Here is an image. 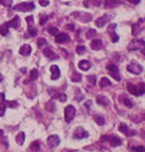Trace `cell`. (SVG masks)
Listing matches in <instances>:
<instances>
[{"mask_svg":"<svg viewBox=\"0 0 145 152\" xmlns=\"http://www.w3.org/2000/svg\"><path fill=\"white\" fill-rule=\"evenodd\" d=\"M110 17H111L110 15H104V16H102L101 18H98V20L96 21V25L98 26V28L104 27V26H105V24H106V23H108L109 21L111 20Z\"/></svg>","mask_w":145,"mask_h":152,"instance_id":"12","label":"cell"},{"mask_svg":"<svg viewBox=\"0 0 145 152\" xmlns=\"http://www.w3.org/2000/svg\"><path fill=\"white\" fill-rule=\"evenodd\" d=\"M116 26H117V25H116V24H111V25H109V26H108V29H107V31H108L109 34H111L112 32L115 31Z\"/></svg>","mask_w":145,"mask_h":152,"instance_id":"42","label":"cell"},{"mask_svg":"<svg viewBox=\"0 0 145 152\" xmlns=\"http://www.w3.org/2000/svg\"><path fill=\"white\" fill-rule=\"evenodd\" d=\"M96 34V30H94V29H89L88 31H87V33H86V37H87V38H92V37H93Z\"/></svg>","mask_w":145,"mask_h":152,"instance_id":"37","label":"cell"},{"mask_svg":"<svg viewBox=\"0 0 145 152\" xmlns=\"http://www.w3.org/2000/svg\"><path fill=\"white\" fill-rule=\"evenodd\" d=\"M142 54H143V56L145 57V49H143V50H142Z\"/></svg>","mask_w":145,"mask_h":152,"instance_id":"53","label":"cell"},{"mask_svg":"<svg viewBox=\"0 0 145 152\" xmlns=\"http://www.w3.org/2000/svg\"><path fill=\"white\" fill-rule=\"evenodd\" d=\"M93 119L98 125H104L105 124V118L101 115H94L93 116Z\"/></svg>","mask_w":145,"mask_h":152,"instance_id":"27","label":"cell"},{"mask_svg":"<svg viewBox=\"0 0 145 152\" xmlns=\"http://www.w3.org/2000/svg\"><path fill=\"white\" fill-rule=\"evenodd\" d=\"M90 1L94 6H100L101 5V0H90Z\"/></svg>","mask_w":145,"mask_h":152,"instance_id":"48","label":"cell"},{"mask_svg":"<svg viewBox=\"0 0 145 152\" xmlns=\"http://www.w3.org/2000/svg\"><path fill=\"white\" fill-rule=\"evenodd\" d=\"M78 66H79V68L81 69V71H86L91 67V63L88 61V60H81V61L79 62Z\"/></svg>","mask_w":145,"mask_h":152,"instance_id":"19","label":"cell"},{"mask_svg":"<svg viewBox=\"0 0 145 152\" xmlns=\"http://www.w3.org/2000/svg\"><path fill=\"white\" fill-rule=\"evenodd\" d=\"M46 110L49 111V112H54L55 111V103L53 101H50L46 103Z\"/></svg>","mask_w":145,"mask_h":152,"instance_id":"28","label":"cell"},{"mask_svg":"<svg viewBox=\"0 0 145 152\" xmlns=\"http://www.w3.org/2000/svg\"><path fill=\"white\" fill-rule=\"evenodd\" d=\"M109 86H111V82L110 80H109L108 78H102L101 79V82H100V87L101 88H106V87H109Z\"/></svg>","mask_w":145,"mask_h":152,"instance_id":"22","label":"cell"},{"mask_svg":"<svg viewBox=\"0 0 145 152\" xmlns=\"http://www.w3.org/2000/svg\"><path fill=\"white\" fill-rule=\"evenodd\" d=\"M145 49V42L143 39H133L128 46L129 51H137V50H143Z\"/></svg>","mask_w":145,"mask_h":152,"instance_id":"3","label":"cell"},{"mask_svg":"<svg viewBox=\"0 0 145 152\" xmlns=\"http://www.w3.org/2000/svg\"><path fill=\"white\" fill-rule=\"evenodd\" d=\"M28 32H29L30 36H32V37H34L35 35L37 34V30L35 29V28L32 27V26H29V28H28Z\"/></svg>","mask_w":145,"mask_h":152,"instance_id":"36","label":"cell"},{"mask_svg":"<svg viewBox=\"0 0 145 152\" xmlns=\"http://www.w3.org/2000/svg\"><path fill=\"white\" fill-rule=\"evenodd\" d=\"M43 53H44L45 56L49 59H53V60H54V59L58 58V55H57L56 53H54L51 49H45L44 51H43Z\"/></svg>","mask_w":145,"mask_h":152,"instance_id":"20","label":"cell"},{"mask_svg":"<svg viewBox=\"0 0 145 152\" xmlns=\"http://www.w3.org/2000/svg\"><path fill=\"white\" fill-rule=\"evenodd\" d=\"M46 45H47V40H46L44 37H39V38L37 39V46H38L39 48L44 47Z\"/></svg>","mask_w":145,"mask_h":152,"instance_id":"32","label":"cell"},{"mask_svg":"<svg viewBox=\"0 0 145 152\" xmlns=\"http://www.w3.org/2000/svg\"><path fill=\"white\" fill-rule=\"evenodd\" d=\"M12 3V0H0V4H2L3 6H6V8H10Z\"/></svg>","mask_w":145,"mask_h":152,"instance_id":"38","label":"cell"},{"mask_svg":"<svg viewBox=\"0 0 145 152\" xmlns=\"http://www.w3.org/2000/svg\"><path fill=\"white\" fill-rule=\"evenodd\" d=\"M48 32H49L50 34H52V35H56L59 31H58V28L53 27V26H50V27L48 28Z\"/></svg>","mask_w":145,"mask_h":152,"instance_id":"33","label":"cell"},{"mask_svg":"<svg viewBox=\"0 0 145 152\" xmlns=\"http://www.w3.org/2000/svg\"><path fill=\"white\" fill-rule=\"evenodd\" d=\"M122 103L126 105V107H128V108H133V103L129 99V98H126V97H123V99H122Z\"/></svg>","mask_w":145,"mask_h":152,"instance_id":"35","label":"cell"},{"mask_svg":"<svg viewBox=\"0 0 145 152\" xmlns=\"http://www.w3.org/2000/svg\"><path fill=\"white\" fill-rule=\"evenodd\" d=\"M126 89L131 94L135 96H141L145 93V84L140 82L139 84H133L129 82L126 84Z\"/></svg>","mask_w":145,"mask_h":152,"instance_id":"1","label":"cell"},{"mask_svg":"<svg viewBox=\"0 0 145 152\" xmlns=\"http://www.w3.org/2000/svg\"><path fill=\"white\" fill-rule=\"evenodd\" d=\"M5 101V95L3 92H0V105L3 103Z\"/></svg>","mask_w":145,"mask_h":152,"instance_id":"49","label":"cell"},{"mask_svg":"<svg viewBox=\"0 0 145 152\" xmlns=\"http://www.w3.org/2000/svg\"><path fill=\"white\" fill-rule=\"evenodd\" d=\"M30 150L33 152H38L39 149H41V146H39V143L38 141H34V142H32L29 146Z\"/></svg>","mask_w":145,"mask_h":152,"instance_id":"25","label":"cell"},{"mask_svg":"<svg viewBox=\"0 0 145 152\" xmlns=\"http://www.w3.org/2000/svg\"><path fill=\"white\" fill-rule=\"evenodd\" d=\"M2 135H3V130H2V129H0V137H1Z\"/></svg>","mask_w":145,"mask_h":152,"instance_id":"54","label":"cell"},{"mask_svg":"<svg viewBox=\"0 0 145 152\" xmlns=\"http://www.w3.org/2000/svg\"><path fill=\"white\" fill-rule=\"evenodd\" d=\"M35 8V4L33 2H21L14 6V10L19 12H31Z\"/></svg>","mask_w":145,"mask_h":152,"instance_id":"4","label":"cell"},{"mask_svg":"<svg viewBox=\"0 0 145 152\" xmlns=\"http://www.w3.org/2000/svg\"><path fill=\"white\" fill-rule=\"evenodd\" d=\"M76 116V109H75L74 105H69L65 107L64 109V119H65V122L69 123Z\"/></svg>","mask_w":145,"mask_h":152,"instance_id":"5","label":"cell"},{"mask_svg":"<svg viewBox=\"0 0 145 152\" xmlns=\"http://www.w3.org/2000/svg\"><path fill=\"white\" fill-rule=\"evenodd\" d=\"M48 16L47 15H43L42 17H41V19H39V24L41 25H44V24H46V22L48 21Z\"/></svg>","mask_w":145,"mask_h":152,"instance_id":"43","label":"cell"},{"mask_svg":"<svg viewBox=\"0 0 145 152\" xmlns=\"http://www.w3.org/2000/svg\"><path fill=\"white\" fill-rule=\"evenodd\" d=\"M67 29L71 30V31H74V30H75V25L74 24H67Z\"/></svg>","mask_w":145,"mask_h":152,"instance_id":"50","label":"cell"},{"mask_svg":"<svg viewBox=\"0 0 145 152\" xmlns=\"http://www.w3.org/2000/svg\"><path fill=\"white\" fill-rule=\"evenodd\" d=\"M2 80H3V77H2V75H1V74H0V82H1V81H2Z\"/></svg>","mask_w":145,"mask_h":152,"instance_id":"52","label":"cell"},{"mask_svg":"<svg viewBox=\"0 0 145 152\" xmlns=\"http://www.w3.org/2000/svg\"><path fill=\"white\" fill-rule=\"evenodd\" d=\"M24 141H25V134L23 131L18 134V136L16 137V142L18 143L19 145H23L24 144Z\"/></svg>","mask_w":145,"mask_h":152,"instance_id":"24","label":"cell"},{"mask_svg":"<svg viewBox=\"0 0 145 152\" xmlns=\"http://www.w3.org/2000/svg\"><path fill=\"white\" fill-rule=\"evenodd\" d=\"M81 79H82L81 74H79V73H77V71H74L71 76V80L73 82H80L81 81Z\"/></svg>","mask_w":145,"mask_h":152,"instance_id":"26","label":"cell"},{"mask_svg":"<svg viewBox=\"0 0 145 152\" xmlns=\"http://www.w3.org/2000/svg\"><path fill=\"white\" fill-rule=\"evenodd\" d=\"M75 98H76L77 101H81L84 98V95L80 92V89H77V94H76V96H75Z\"/></svg>","mask_w":145,"mask_h":152,"instance_id":"39","label":"cell"},{"mask_svg":"<svg viewBox=\"0 0 145 152\" xmlns=\"http://www.w3.org/2000/svg\"><path fill=\"white\" fill-rule=\"evenodd\" d=\"M106 68H107V71H108L109 74H110V76L112 77L114 80H116V81H120L121 77H120V75H119L118 67L116 66L115 64H108Z\"/></svg>","mask_w":145,"mask_h":152,"instance_id":"8","label":"cell"},{"mask_svg":"<svg viewBox=\"0 0 145 152\" xmlns=\"http://www.w3.org/2000/svg\"><path fill=\"white\" fill-rule=\"evenodd\" d=\"M49 1H48V0H41V1H39V4L42 5V6H48V5H49Z\"/></svg>","mask_w":145,"mask_h":152,"instance_id":"47","label":"cell"},{"mask_svg":"<svg viewBox=\"0 0 145 152\" xmlns=\"http://www.w3.org/2000/svg\"><path fill=\"white\" fill-rule=\"evenodd\" d=\"M117 4H118L117 0H106L105 3H104V6H105V8H114Z\"/></svg>","mask_w":145,"mask_h":152,"instance_id":"23","label":"cell"},{"mask_svg":"<svg viewBox=\"0 0 145 152\" xmlns=\"http://www.w3.org/2000/svg\"><path fill=\"white\" fill-rule=\"evenodd\" d=\"M20 24V18L18 16L12 18L10 21H8V23H5V25L8 26V28H18Z\"/></svg>","mask_w":145,"mask_h":152,"instance_id":"16","label":"cell"},{"mask_svg":"<svg viewBox=\"0 0 145 152\" xmlns=\"http://www.w3.org/2000/svg\"><path fill=\"white\" fill-rule=\"evenodd\" d=\"M0 34L2 36H5V35L8 34V27L5 24L0 25Z\"/></svg>","mask_w":145,"mask_h":152,"instance_id":"29","label":"cell"},{"mask_svg":"<svg viewBox=\"0 0 145 152\" xmlns=\"http://www.w3.org/2000/svg\"><path fill=\"white\" fill-rule=\"evenodd\" d=\"M26 22L29 26H32V23H33V17L32 16H29V17L26 18Z\"/></svg>","mask_w":145,"mask_h":152,"instance_id":"45","label":"cell"},{"mask_svg":"<svg viewBox=\"0 0 145 152\" xmlns=\"http://www.w3.org/2000/svg\"><path fill=\"white\" fill-rule=\"evenodd\" d=\"M52 95V97L53 98H57V99H59V101H61V103H64V101H67V94H64V93H50Z\"/></svg>","mask_w":145,"mask_h":152,"instance_id":"21","label":"cell"},{"mask_svg":"<svg viewBox=\"0 0 145 152\" xmlns=\"http://www.w3.org/2000/svg\"><path fill=\"white\" fill-rule=\"evenodd\" d=\"M132 151L134 152H145V147L144 146H137V147L132 148Z\"/></svg>","mask_w":145,"mask_h":152,"instance_id":"41","label":"cell"},{"mask_svg":"<svg viewBox=\"0 0 145 152\" xmlns=\"http://www.w3.org/2000/svg\"><path fill=\"white\" fill-rule=\"evenodd\" d=\"M144 29H145V19L141 18L137 23L133 24V26H132V34L134 36H136V35L140 34Z\"/></svg>","mask_w":145,"mask_h":152,"instance_id":"6","label":"cell"},{"mask_svg":"<svg viewBox=\"0 0 145 152\" xmlns=\"http://www.w3.org/2000/svg\"><path fill=\"white\" fill-rule=\"evenodd\" d=\"M69 36L67 34H65V33H57L56 35H55V42H57V44H63V42H69Z\"/></svg>","mask_w":145,"mask_h":152,"instance_id":"13","label":"cell"},{"mask_svg":"<svg viewBox=\"0 0 145 152\" xmlns=\"http://www.w3.org/2000/svg\"><path fill=\"white\" fill-rule=\"evenodd\" d=\"M126 69H128L129 73L134 74V75H140L143 71L142 65H140V64L137 63V62H135V61H132L131 63H129L128 66H126Z\"/></svg>","mask_w":145,"mask_h":152,"instance_id":"7","label":"cell"},{"mask_svg":"<svg viewBox=\"0 0 145 152\" xmlns=\"http://www.w3.org/2000/svg\"><path fill=\"white\" fill-rule=\"evenodd\" d=\"M129 2L133 3V4H138V3L140 2V0H128Z\"/></svg>","mask_w":145,"mask_h":152,"instance_id":"51","label":"cell"},{"mask_svg":"<svg viewBox=\"0 0 145 152\" xmlns=\"http://www.w3.org/2000/svg\"><path fill=\"white\" fill-rule=\"evenodd\" d=\"M47 143H48V146H49L50 148H55L60 144V138L57 135H52L48 138Z\"/></svg>","mask_w":145,"mask_h":152,"instance_id":"11","label":"cell"},{"mask_svg":"<svg viewBox=\"0 0 145 152\" xmlns=\"http://www.w3.org/2000/svg\"><path fill=\"white\" fill-rule=\"evenodd\" d=\"M8 105H10V108H17L18 107V103L16 101H10V103H8Z\"/></svg>","mask_w":145,"mask_h":152,"instance_id":"46","label":"cell"},{"mask_svg":"<svg viewBox=\"0 0 145 152\" xmlns=\"http://www.w3.org/2000/svg\"><path fill=\"white\" fill-rule=\"evenodd\" d=\"M109 35L111 36V39H112V42H117L118 40H119V36L116 34L115 31L112 32V33H111V34H109Z\"/></svg>","mask_w":145,"mask_h":152,"instance_id":"40","label":"cell"},{"mask_svg":"<svg viewBox=\"0 0 145 152\" xmlns=\"http://www.w3.org/2000/svg\"><path fill=\"white\" fill-rule=\"evenodd\" d=\"M90 47L94 51H98V50H101L103 48V42H102L101 39H94V40L91 42Z\"/></svg>","mask_w":145,"mask_h":152,"instance_id":"18","label":"cell"},{"mask_svg":"<svg viewBox=\"0 0 145 152\" xmlns=\"http://www.w3.org/2000/svg\"><path fill=\"white\" fill-rule=\"evenodd\" d=\"M142 136H143V138H145V131H144V133L142 134Z\"/></svg>","mask_w":145,"mask_h":152,"instance_id":"55","label":"cell"},{"mask_svg":"<svg viewBox=\"0 0 145 152\" xmlns=\"http://www.w3.org/2000/svg\"><path fill=\"white\" fill-rule=\"evenodd\" d=\"M96 103H98V105H102V107H108V105H110L109 98L106 97L105 95H98L96 96Z\"/></svg>","mask_w":145,"mask_h":152,"instance_id":"14","label":"cell"},{"mask_svg":"<svg viewBox=\"0 0 145 152\" xmlns=\"http://www.w3.org/2000/svg\"><path fill=\"white\" fill-rule=\"evenodd\" d=\"M102 141H105V142H109L112 147H118L122 144V140H120V138H118L117 136H113V135H106L103 136L101 138Z\"/></svg>","mask_w":145,"mask_h":152,"instance_id":"2","label":"cell"},{"mask_svg":"<svg viewBox=\"0 0 145 152\" xmlns=\"http://www.w3.org/2000/svg\"><path fill=\"white\" fill-rule=\"evenodd\" d=\"M50 71H51V79L52 80H57L60 77V69L57 65H52L50 67Z\"/></svg>","mask_w":145,"mask_h":152,"instance_id":"15","label":"cell"},{"mask_svg":"<svg viewBox=\"0 0 145 152\" xmlns=\"http://www.w3.org/2000/svg\"><path fill=\"white\" fill-rule=\"evenodd\" d=\"M5 109H6V105H5V103H1V105H0V117L4 115Z\"/></svg>","mask_w":145,"mask_h":152,"instance_id":"44","label":"cell"},{"mask_svg":"<svg viewBox=\"0 0 145 152\" xmlns=\"http://www.w3.org/2000/svg\"><path fill=\"white\" fill-rule=\"evenodd\" d=\"M118 130H119L120 133H122L123 135H126V137H133V136H135L136 134H137L135 130H131L126 123H120L119 126H118Z\"/></svg>","mask_w":145,"mask_h":152,"instance_id":"10","label":"cell"},{"mask_svg":"<svg viewBox=\"0 0 145 152\" xmlns=\"http://www.w3.org/2000/svg\"><path fill=\"white\" fill-rule=\"evenodd\" d=\"M87 80L90 84L92 85H96V77L94 75H91V76H87Z\"/></svg>","mask_w":145,"mask_h":152,"instance_id":"34","label":"cell"},{"mask_svg":"<svg viewBox=\"0 0 145 152\" xmlns=\"http://www.w3.org/2000/svg\"><path fill=\"white\" fill-rule=\"evenodd\" d=\"M88 137V133L86 130L84 129L82 126H78V127L75 129L74 131V135H73V138L74 139H77V140H82L84 138H87Z\"/></svg>","mask_w":145,"mask_h":152,"instance_id":"9","label":"cell"},{"mask_svg":"<svg viewBox=\"0 0 145 152\" xmlns=\"http://www.w3.org/2000/svg\"><path fill=\"white\" fill-rule=\"evenodd\" d=\"M19 53L22 56H29L31 54V47H30L29 45H23L22 47L20 48Z\"/></svg>","mask_w":145,"mask_h":152,"instance_id":"17","label":"cell"},{"mask_svg":"<svg viewBox=\"0 0 145 152\" xmlns=\"http://www.w3.org/2000/svg\"><path fill=\"white\" fill-rule=\"evenodd\" d=\"M76 52H77V54H79V55H84L86 53V48L84 47V46H78L76 49Z\"/></svg>","mask_w":145,"mask_h":152,"instance_id":"31","label":"cell"},{"mask_svg":"<svg viewBox=\"0 0 145 152\" xmlns=\"http://www.w3.org/2000/svg\"><path fill=\"white\" fill-rule=\"evenodd\" d=\"M37 78H38V71L36 68H33L30 71V79L32 81H35V80H37Z\"/></svg>","mask_w":145,"mask_h":152,"instance_id":"30","label":"cell"}]
</instances>
